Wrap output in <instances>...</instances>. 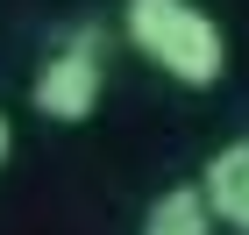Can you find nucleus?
I'll use <instances>...</instances> for the list:
<instances>
[{
  "instance_id": "nucleus-5",
  "label": "nucleus",
  "mask_w": 249,
  "mask_h": 235,
  "mask_svg": "<svg viewBox=\"0 0 249 235\" xmlns=\"http://www.w3.org/2000/svg\"><path fill=\"white\" fill-rule=\"evenodd\" d=\"M7 150H15V121L0 114V164H7Z\"/></svg>"
},
{
  "instance_id": "nucleus-1",
  "label": "nucleus",
  "mask_w": 249,
  "mask_h": 235,
  "mask_svg": "<svg viewBox=\"0 0 249 235\" xmlns=\"http://www.w3.org/2000/svg\"><path fill=\"white\" fill-rule=\"evenodd\" d=\"M121 36L164 78H178L192 93H207V86L228 78V36H221V21L199 0H128L121 7Z\"/></svg>"
},
{
  "instance_id": "nucleus-3",
  "label": "nucleus",
  "mask_w": 249,
  "mask_h": 235,
  "mask_svg": "<svg viewBox=\"0 0 249 235\" xmlns=\"http://www.w3.org/2000/svg\"><path fill=\"white\" fill-rule=\"evenodd\" d=\"M207 199H213V214L228 221L235 235H249V136H235V143H221V150L207 157Z\"/></svg>"
},
{
  "instance_id": "nucleus-2",
  "label": "nucleus",
  "mask_w": 249,
  "mask_h": 235,
  "mask_svg": "<svg viewBox=\"0 0 249 235\" xmlns=\"http://www.w3.org/2000/svg\"><path fill=\"white\" fill-rule=\"evenodd\" d=\"M100 93H107V57H100V29H78V36H64L50 57L36 64V78H29V100H36L43 121H64V128H78V121H93Z\"/></svg>"
},
{
  "instance_id": "nucleus-4",
  "label": "nucleus",
  "mask_w": 249,
  "mask_h": 235,
  "mask_svg": "<svg viewBox=\"0 0 249 235\" xmlns=\"http://www.w3.org/2000/svg\"><path fill=\"white\" fill-rule=\"evenodd\" d=\"M213 199H207V185H164V193L142 207V228L135 235H213Z\"/></svg>"
}]
</instances>
